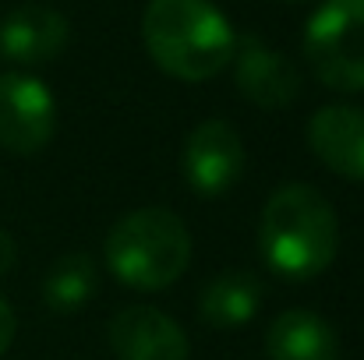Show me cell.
<instances>
[{
    "label": "cell",
    "mask_w": 364,
    "mask_h": 360,
    "mask_svg": "<svg viewBox=\"0 0 364 360\" xmlns=\"http://www.w3.org/2000/svg\"><path fill=\"white\" fill-rule=\"evenodd\" d=\"M258 247L265 265L290 283L322 276L340 251L333 202L311 184L276 187L258 216Z\"/></svg>",
    "instance_id": "6da1fadb"
},
{
    "label": "cell",
    "mask_w": 364,
    "mask_h": 360,
    "mask_svg": "<svg viewBox=\"0 0 364 360\" xmlns=\"http://www.w3.org/2000/svg\"><path fill=\"white\" fill-rule=\"evenodd\" d=\"M141 39L152 64L177 82H209L234 60L237 36L213 0H149Z\"/></svg>",
    "instance_id": "7a4b0ae2"
},
{
    "label": "cell",
    "mask_w": 364,
    "mask_h": 360,
    "mask_svg": "<svg viewBox=\"0 0 364 360\" xmlns=\"http://www.w3.org/2000/svg\"><path fill=\"white\" fill-rule=\"evenodd\" d=\"M110 276L141 293L173 286L191 265V234L170 209L149 205L124 212L103 240Z\"/></svg>",
    "instance_id": "3957f363"
},
{
    "label": "cell",
    "mask_w": 364,
    "mask_h": 360,
    "mask_svg": "<svg viewBox=\"0 0 364 360\" xmlns=\"http://www.w3.org/2000/svg\"><path fill=\"white\" fill-rule=\"evenodd\" d=\"M311 75L336 92H364V0H326L304 28Z\"/></svg>",
    "instance_id": "277c9868"
},
{
    "label": "cell",
    "mask_w": 364,
    "mask_h": 360,
    "mask_svg": "<svg viewBox=\"0 0 364 360\" xmlns=\"http://www.w3.org/2000/svg\"><path fill=\"white\" fill-rule=\"evenodd\" d=\"M244 141L230 120H202L181 148V173L198 198L227 195L244 173Z\"/></svg>",
    "instance_id": "5b68a950"
},
{
    "label": "cell",
    "mask_w": 364,
    "mask_h": 360,
    "mask_svg": "<svg viewBox=\"0 0 364 360\" xmlns=\"http://www.w3.org/2000/svg\"><path fill=\"white\" fill-rule=\"evenodd\" d=\"M57 127L53 92L32 75H0V148L11 156H36L50 145Z\"/></svg>",
    "instance_id": "8992f818"
},
{
    "label": "cell",
    "mask_w": 364,
    "mask_h": 360,
    "mask_svg": "<svg viewBox=\"0 0 364 360\" xmlns=\"http://www.w3.org/2000/svg\"><path fill=\"white\" fill-rule=\"evenodd\" d=\"M234 85L258 110H287L301 96V75L290 57L265 46L258 36H244L234 46Z\"/></svg>",
    "instance_id": "52a82bcc"
},
{
    "label": "cell",
    "mask_w": 364,
    "mask_h": 360,
    "mask_svg": "<svg viewBox=\"0 0 364 360\" xmlns=\"http://www.w3.org/2000/svg\"><path fill=\"white\" fill-rule=\"evenodd\" d=\"M107 339L114 360H188L191 354L184 329L170 315L145 304L117 311L110 318Z\"/></svg>",
    "instance_id": "ba28073f"
},
{
    "label": "cell",
    "mask_w": 364,
    "mask_h": 360,
    "mask_svg": "<svg viewBox=\"0 0 364 360\" xmlns=\"http://www.w3.org/2000/svg\"><path fill=\"white\" fill-rule=\"evenodd\" d=\"M308 145L333 173L347 180H364V110L333 103L315 110L308 120Z\"/></svg>",
    "instance_id": "9c48e42d"
},
{
    "label": "cell",
    "mask_w": 364,
    "mask_h": 360,
    "mask_svg": "<svg viewBox=\"0 0 364 360\" xmlns=\"http://www.w3.org/2000/svg\"><path fill=\"white\" fill-rule=\"evenodd\" d=\"M68 18L46 4H21L0 21V57L14 64H46L68 46Z\"/></svg>",
    "instance_id": "30bf717a"
},
{
    "label": "cell",
    "mask_w": 364,
    "mask_h": 360,
    "mask_svg": "<svg viewBox=\"0 0 364 360\" xmlns=\"http://www.w3.org/2000/svg\"><path fill=\"white\" fill-rule=\"evenodd\" d=\"M265 357L269 360H336L340 339L336 329L308 311V307H287L272 318L265 332Z\"/></svg>",
    "instance_id": "8fae6325"
},
{
    "label": "cell",
    "mask_w": 364,
    "mask_h": 360,
    "mask_svg": "<svg viewBox=\"0 0 364 360\" xmlns=\"http://www.w3.org/2000/svg\"><path fill=\"white\" fill-rule=\"evenodd\" d=\"M262 304V283L244 272V268H227L213 276L202 293H198V315L213 329H237L255 318Z\"/></svg>",
    "instance_id": "7c38bea8"
},
{
    "label": "cell",
    "mask_w": 364,
    "mask_h": 360,
    "mask_svg": "<svg viewBox=\"0 0 364 360\" xmlns=\"http://www.w3.org/2000/svg\"><path fill=\"white\" fill-rule=\"evenodd\" d=\"M96 293V261L85 251H68L60 254L46 279H43V300L57 315H75L82 311Z\"/></svg>",
    "instance_id": "4fadbf2b"
},
{
    "label": "cell",
    "mask_w": 364,
    "mask_h": 360,
    "mask_svg": "<svg viewBox=\"0 0 364 360\" xmlns=\"http://www.w3.org/2000/svg\"><path fill=\"white\" fill-rule=\"evenodd\" d=\"M14 329H18L14 311H11V304L0 297V357H4V354H7V347L14 343Z\"/></svg>",
    "instance_id": "5bb4252c"
},
{
    "label": "cell",
    "mask_w": 364,
    "mask_h": 360,
    "mask_svg": "<svg viewBox=\"0 0 364 360\" xmlns=\"http://www.w3.org/2000/svg\"><path fill=\"white\" fill-rule=\"evenodd\" d=\"M14 261H18V244L7 230H0V279L14 268Z\"/></svg>",
    "instance_id": "9a60e30c"
}]
</instances>
